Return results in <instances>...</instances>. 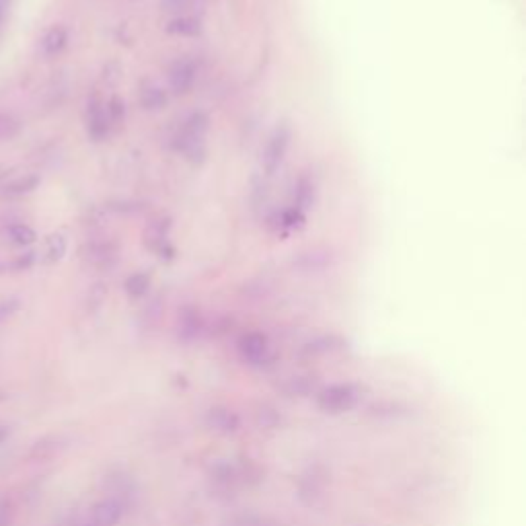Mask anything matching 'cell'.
<instances>
[{
  "label": "cell",
  "instance_id": "1",
  "mask_svg": "<svg viewBox=\"0 0 526 526\" xmlns=\"http://www.w3.org/2000/svg\"><path fill=\"white\" fill-rule=\"evenodd\" d=\"M360 397L358 387L353 385H333L321 391L317 403L325 413H344L350 411Z\"/></svg>",
  "mask_w": 526,
  "mask_h": 526
},
{
  "label": "cell",
  "instance_id": "2",
  "mask_svg": "<svg viewBox=\"0 0 526 526\" xmlns=\"http://www.w3.org/2000/svg\"><path fill=\"white\" fill-rule=\"evenodd\" d=\"M206 128H208V117L204 114H193L185 121V125L181 128L179 136H177V148L187 155H195L198 146L202 144Z\"/></svg>",
  "mask_w": 526,
  "mask_h": 526
},
{
  "label": "cell",
  "instance_id": "3",
  "mask_svg": "<svg viewBox=\"0 0 526 526\" xmlns=\"http://www.w3.org/2000/svg\"><path fill=\"white\" fill-rule=\"evenodd\" d=\"M238 353L249 364H263L270 353V344L263 333H245L238 340Z\"/></svg>",
  "mask_w": 526,
  "mask_h": 526
},
{
  "label": "cell",
  "instance_id": "4",
  "mask_svg": "<svg viewBox=\"0 0 526 526\" xmlns=\"http://www.w3.org/2000/svg\"><path fill=\"white\" fill-rule=\"evenodd\" d=\"M80 257L93 268H109L117 261V247L114 243H89L80 249Z\"/></svg>",
  "mask_w": 526,
  "mask_h": 526
},
{
  "label": "cell",
  "instance_id": "5",
  "mask_svg": "<svg viewBox=\"0 0 526 526\" xmlns=\"http://www.w3.org/2000/svg\"><path fill=\"white\" fill-rule=\"evenodd\" d=\"M288 138H290V134H288L286 128H280V130L272 136V140H270V144H268V148H265V157H263L265 171H268L270 175L276 173V169L280 167V163H282V159H284V155H286V148H288Z\"/></svg>",
  "mask_w": 526,
  "mask_h": 526
},
{
  "label": "cell",
  "instance_id": "6",
  "mask_svg": "<svg viewBox=\"0 0 526 526\" xmlns=\"http://www.w3.org/2000/svg\"><path fill=\"white\" fill-rule=\"evenodd\" d=\"M87 116H89V136L97 142L103 140L109 134V119H107V112L101 107V101L97 97H93L89 101Z\"/></svg>",
  "mask_w": 526,
  "mask_h": 526
},
{
  "label": "cell",
  "instance_id": "7",
  "mask_svg": "<svg viewBox=\"0 0 526 526\" xmlns=\"http://www.w3.org/2000/svg\"><path fill=\"white\" fill-rule=\"evenodd\" d=\"M169 80H171V87H173V91H175L177 95L187 93L191 89L193 80H195V66H193V62H189V60H179V62H175L173 68H171Z\"/></svg>",
  "mask_w": 526,
  "mask_h": 526
},
{
  "label": "cell",
  "instance_id": "8",
  "mask_svg": "<svg viewBox=\"0 0 526 526\" xmlns=\"http://www.w3.org/2000/svg\"><path fill=\"white\" fill-rule=\"evenodd\" d=\"M121 518V506L117 500H103L93 506L95 526H116Z\"/></svg>",
  "mask_w": 526,
  "mask_h": 526
},
{
  "label": "cell",
  "instance_id": "9",
  "mask_svg": "<svg viewBox=\"0 0 526 526\" xmlns=\"http://www.w3.org/2000/svg\"><path fill=\"white\" fill-rule=\"evenodd\" d=\"M37 185H40V177H19V179H12V181H8L6 185H2V187H0V195H2V198H21V195L31 193Z\"/></svg>",
  "mask_w": 526,
  "mask_h": 526
},
{
  "label": "cell",
  "instance_id": "10",
  "mask_svg": "<svg viewBox=\"0 0 526 526\" xmlns=\"http://www.w3.org/2000/svg\"><path fill=\"white\" fill-rule=\"evenodd\" d=\"M66 44H68V33H66V29H64V27H52V29L44 35V40H42V52H44L46 56H56V54H60V52L66 48Z\"/></svg>",
  "mask_w": 526,
  "mask_h": 526
},
{
  "label": "cell",
  "instance_id": "11",
  "mask_svg": "<svg viewBox=\"0 0 526 526\" xmlns=\"http://www.w3.org/2000/svg\"><path fill=\"white\" fill-rule=\"evenodd\" d=\"M169 229H171L169 218H161V220L150 222L148 229H146V233H144V236H146V238H144L146 245L152 247V249H161V247L167 243V233H169Z\"/></svg>",
  "mask_w": 526,
  "mask_h": 526
},
{
  "label": "cell",
  "instance_id": "12",
  "mask_svg": "<svg viewBox=\"0 0 526 526\" xmlns=\"http://www.w3.org/2000/svg\"><path fill=\"white\" fill-rule=\"evenodd\" d=\"M66 253V238L64 234L54 233L46 238V251H44V263H58Z\"/></svg>",
  "mask_w": 526,
  "mask_h": 526
},
{
  "label": "cell",
  "instance_id": "13",
  "mask_svg": "<svg viewBox=\"0 0 526 526\" xmlns=\"http://www.w3.org/2000/svg\"><path fill=\"white\" fill-rule=\"evenodd\" d=\"M167 31L173 33V35L191 37V35H198L202 31V23H200V19H193V17H179V19L171 21L167 25Z\"/></svg>",
  "mask_w": 526,
  "mask_h": 526
},
{
  "label": "cell",
  "instance_id": "14",
  "mask_svg": "<svg viewBox=\"0 0 526 526\" xmlns=\"http://www.w3.org/2000/svg\"><path fill=\"white\" fill-rule=\"evenodd\" d=\"M165 103H167V95H165L163 89H159V87H144L140 91V105L144 109H152L155 112V109L165 107Z\"/></svg>",
  "mask_w": 526,
  "mask_h": 526
},
{
  "label": "cell",
  "instance_id": "15",
  "mask_svg": "<svg viewBox=\"0 0 526 526\" xmlns=\"http://www.w3.org/2000/svg\"><path fill=\"white\" fill-rule=\"evenodd\" d=\"M313 200H315V189H313V183L308 179H300L298 185H296V195H294V208L296 210H308L313 206Z\"/></svg>",
  "mask_w": 526,
  "mask_h": 526
},
{
  "label": "cell",
  "instance_id": "16",
  "mask_svg": "<svg viewBox=\"0 0 526 526\" xmlns=\"http://www.w3.org/2000/svg\"><path fill=\"white\" fill-rule=\"evenodd\" d=\"M6 234L15 245H21V247H27V245L35 243V238H37L35 231L27 225H12V227H8Z\"/></svg>",
  "mask_w": 526,
  "mask_h": 526
},
{
  "label": "cell",
  "instance_id": "17",
  "mask_svg": "<svg viewBox=\"0 0 526 526\" xmlns=\"http://www.w3.org/2000/svg\"><path fill=\"white\" fill-rule=\"evenodd\" d=\"M198 329H200V319L198 315L191 310V308H185L181 313V323H179V331L185 340H191L198 335Z\"/></svg>",
  "mask_w": 526,
  "mask_h": 526
},
{
  "label": "cell",
  "instance_id": "18",
  "mask_svg": "<svg viewBox=\"0 0 526 526\" xmlns=\"http://www.w3.org/2000/svg\"><path fill=\"white\" fill-rule=\"evenodd\" d=\"M148 286H150V278L146 274H142V272H138V274H134V276H130L125 280V292L130 294V296H134V298L146 294Z\"/></svg>",
  "mask_w": 526,
  "mask_h": 526
},
{
  "label": "cell",
  "instance_id": "19",
  "mask_svg": "<svg viewBox=\"0 0 526 526\" xmlns=\"http://www.w3.org/2000/svg\"><path fill=\"white\" fill-rule=\"evenodd\" d=\"M210 423L214 428H218V430L233 432L234 428H236V417L227 410H212L210 411Z\"/></svg>",
  "mask_w": 526,
  "mask_h": 526
},
{
  "label": "cell",
  "instance_id": "20",
  "mask_svg": "<svg viewBox=\"0 0 526 526\" xmlns=\"http://www.w3.org/2000/svg\"><path fill=\"white\" fill-rule=\"evenodd\" d=\"M298 268L302 270H317V268H323L329 263L327 255H317V253H306V255H300L298 261H294Z\"/></svg>",
  "mask_w": 526,
  "mask_h": 526
},
{
  "label": "cell",
  "instance_id": "21",
  "mask_svg": "<svg viewBox=\"0 0 526 526\" xmlns=\"http://www.w3.org/2000/svg\"><path fill=\"white\" fill-rule=\"evenodd\" d=\"M21 130V123L10 116H4L0 114V140H10L19 134Z\"/></svg>",
  "mask_w": 526,
  "mask_h": 526
},
{
  "label": "cell",
  "instance_id": "22",
  "mask_svg": "<svg viewBox=\"0 0 526 526\" xmlns=\"http://www.w3.org/2000/svg\"><path fill=\"white\" fill-rule=\"evenodd\" d=\"M125 117V107H123V101L119 97H114L109 101V109H107V119L109 123H121Z\"/></svg>",
  "mask_w": 526,
  "mask_h": 526
},
{
  "label": "cell",
  "instance_id": "23",
  "mask_svg": "<svg viewBox=\"0 0 526 526\" xmlns=\"http://www.w3.org/2000/svg\"><path fill=\"white\" fill-rule=\"evenodd\" d=\"M282 225L284 227H302V222H304V216H302V212L300 210H296V208H292V210H286L284 214H282Z\"/></svg>",
  "mask_w": 526,
  "mask_h": 526
},
{
  "label": "cell",
  "instance_id": "24",
  "mask_svg": "<svg viewBox=\"0 0 526 526\" xmlns=\"http://www.w3.org/2000/svg\"><path fill=\"white\" fill-rule=\"evenodd\" d=\"M10 523V500L0 493V526H8Z\"/></svg>",
  "mask_w": 526,
  "mask_h": 526
},
{
  "label": "cell",
  "instance_id": "25",
  "mask_svg": "<svg viewBox=\"0 0 526 526\" xmlns=\"http://www.w3.org/2000/svg\"><path fill=\"white\" fill-rule=\"evenodd\" d=\"M191 0H163V8L167 10H181L189 4Z\"/></svg>",
  "mask_w": 526,
  "mask_h": 526
},
{
  "label": "cell",
  "instance_id": "26",
  "mask_svg": "<svg viewBox=\"0 0 526 526\" xmlns=\"http://www.w3.org/2000/svg\"><path fill=\"white\" fill-rule=\"evenodd\" d=\"M10 171H12V167H8V165H0V181H2V179H6Z\"/></svg>",
  "mask_w": 526,
  "mask_h": 526
},
{
  "label": "cell",
  "instance_id": "27",
  "mask_svg": "<svg viewBox=\"0 0 526 526\" xmlns=\"http://www.w3.org/2000/svg\"><path fill=\"white\" fill-rule=\"evenodd\" d=\"M6 436H8V430H6V428H0V444L4 442V438H6Z\"/></svg>",
  "mask_w": 526,
  "mask_h": 526
}]
</instances>
